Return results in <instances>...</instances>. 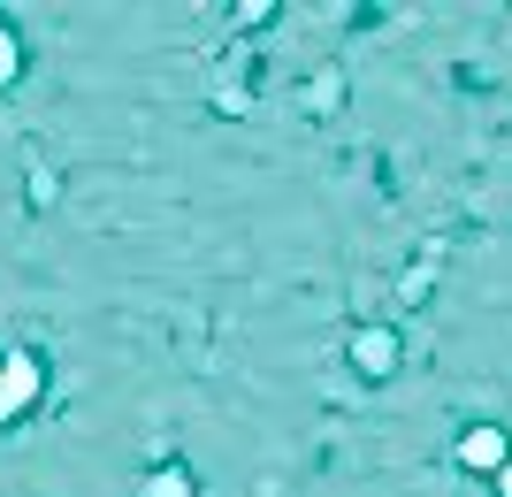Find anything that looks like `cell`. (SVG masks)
<instances>
[{"mask_svg": "<svg viewBox=\"0 0 512 497\" xmlns=\"http://www.w3.org/2000/svg\"><path fill=\"white\" fill-rule=\"evenodd\" d=\"M46 398V368L39 352H0V429H16L23 413Z\"/></svg>", "mask_w": 512, "mask_h": 497, "instance_id": "1", "label": "cell"}, {"mask_svg": "<svg viewBox=\"0 0 512 497\" xmlns=\"http://www.w3.org/2000/svg\"><path fill=\"white\" fill-rule=\"evenodd\" d=\"M459 467L467 475H497L505 467V429H467L459 436Z\"/></svg>", "mask_w": 512, "mask_h": 497, "instance_id": "2", "label": "cell"}, {"mask_svg": "<svg viewBox=\"0 0 512 497\" xmlns=\"http://www.w3.org/2000/svg\"><path fill=\"white\" fill-rule=\"evenodd\" d=\"M146 497H192V475H184V467H161V475H146Z\"/></svg>", "mask_w": 512, "mask_h": 497, "instance_id": "3", "label": "cell"}, {"mask_svg": "<svg viewBox=\"0 0 512 497\" xmlns=\"http://www.w3.org/2000/svg\"><path fill=\"white\" fill-rule=\"evenodd\" d=\"M16 77H23V46H16V31L0 23V85H16Z\"/></svg>", "mask_w": 512, "mask_h": 497, "instance_id": "4", "label": "cell"}]
</instances>
